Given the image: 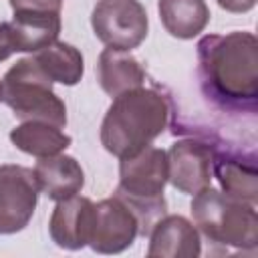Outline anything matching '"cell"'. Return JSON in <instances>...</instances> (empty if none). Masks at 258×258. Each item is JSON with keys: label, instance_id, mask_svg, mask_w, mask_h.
<instances>
[{"label": "cell", "instance_id": "obj_1", "mask_svg": "<svg viewBox=\"0 0 258 258\" xmlns=\"http://www.w3.org/2000/svg\"><path fill=\"white\" fill-rule=\"evenodd\" d=\"M202 91L216 105L232 111H256L258 40L252 32L208 34L198 42Z\"/></svg>", "mask_w": 258, "mask_h": 258}, {"label": "cell", "instance_id": "obj_2", "mask_svg": "<svg viewBox=\"0 0 258 258\" xmlns=\"http://www.w3.org/2000/svg\"><path fill=\"white\" fill-rule=\"evenodd\" d=\"M167 119V99L155 89L135 87L113 99L101 123V143L119 159L131 157L163 133Z\"/></svg>", "mask_w": 258, "mask_h": 258}, {"label": "cell", "instance_id": "obj_3", "mask_svg": "<svg viewBox=\"0 0 258 258\" xmlns=\"http://www.w3.org/2000/svg\"><path fill=\"white\" fill-rule=\"evenodd\" d=\"M191 216L198 232L216 246L254 250L258 244V216L250 202L208 185L194 196Z\"/></svg>", "mask_w": 258, "mask_h": 258}, {"label": "cell", "instance_id": "obj_4", "mask_svg": "<svg viewBox=\"0 0 258 258\" xmlns=\"http://www.w3.org/2000/svg\"><path fill=\"white\" fill-rule=\"evenodd\" d=\"M167 183V151L147 145L139 153L121 159L119 165V196L137 216L139 234L145 236L153 224L165 216L167 204L163 187Z\"/></svg>", "mask_w": 258, "mask_h": 258}, {"label": "cell", "instance_id": "obj_5", "mask_svg": "<svg viewBox=\"0 0 258 258\" xmlns=\"http://www.w3.org/2000/svg\"><path fill=\"white\" fill-rule=\"evenodd\" d=\"M2 101L20 121H44L56 127L67 125L64 101L52 91V81L34 58L12 64L2 79Z\"/></svg>", "mask_w": 258, "mask_h": 258}, {"label": "cell", "instance_id": "obj_6", "mask_svg": "<svg viewBox=\"0 0 258 258\" xmlns=\"http://www.w3.org/2000/svg\"><path fill=\"white\" fill-rule=\"evenodd\" d=\"M95 36L117 50L137 48L147 36V12L139 0H99L91 14Z\"/></svg>", "mask_w": 258, "mask_h": 258}, {"label": "cell", "instance_id": "obj_7", "mask_svg": "<svg viewBox=\"0 0 258 258\" xmlns=\"http://www.w3.org/2000/svg\"><path fill=\"white\" fill-rule=\"evenodd\" d=\"M34 171L22 165H0V234L24 230L38 202Z\"/></svg>", "mask_w": 258, "mask_h": 258}, {"label": "cell", "instance_id": "obj_8", "mask_svg": "<svg viewBox=\"0 0 258 258\" xmlns=\"http://www.w3.org/2000/svg\"><path fill=\"white\" fill-rule=\"evenodd\" d=\"M139 236V222L131 208L119 198H105L93 204L89 244L99 254H119Z\"/></svg>", "mask_w": 258, "mask_h": 258}, {"label": "cell", "instance_id": "obj_9", "mask_svg": "<svg viewBox=\"0 0 258 258\" xmlns=\"http://www.w3.org/2000/svg\"><path fill=\"white\" fill-rule=\"evenodd\" d=\"M214 147L200 139L175 141L167 151V181L183 194L196 196L212 181Z\"/></svg>", "mask_w": 258, "mask_h": 258}, {"label": "cell", "instance_id": "obj_10", "mask_svg": "<svg viewBox=\"0 0 258 258\" xmlns=\"http://www.w3.org/2000/svg\"><path fill=\"white\" fill-rule=\"evenodd\" d=\"M12 12V18L2 22V28L14 52H38L58 38L60 10L20 8Z\"/></svg>", "mask_w": 258, "mask_h": 258}, {"label": "cell", "instance_id": "obj_11", "mask_svg": "<svg viewBox=\"0 0 258 258\" xmlns=\"http://www.w3.org/2000/svg\"><path fill=\"white\" fill-rule=\"evenodd\" d=\"M147 236V256L151 258H196L202 254L200 232L183 216H161Z\"/></svg>", "mask_w": 258, "mask_h": 258}, {"label": "cell", "instance_id": "obj_12", "mask_svg": "<svg viewBox=\"0 0 258 258\" xmlns=\"http://www.w3.org/2000/svg\"><path fill=\"white\" fill-rule=\"evenodd\" d=\"M93 220V202L83 196L60 200L50 216L48 230L56 246L64 250H81L89 244Z\"/></svg>", "mask_w": 258, "mask_h": 258}, {"label": "cell", "instance_id": "obj_13", "mask_svg": "<svg viewBox=\"0 0 258 258\" xmlns=\"http://www.w3.org/2000/svg\"><path fill=\"white\" fill-rule=\"evenodd\" d=\"M212 175L218 177L224 194L256 204L258 200V173L254 155L234 153V151H216L212 161Z\"/></svg>", "mask_w": 258, "mask_h": 258}, {"label": "cell", "instance_id": "obj_14", "mask_svg": "<svg viewBox=\"0 0 258 258\" xmlns=\"http://www.w3.org/2000/svg\"><path fill=\"white\" fill-rule=\"evenodd\" d=\"M32 171H34L38 189L54 202L77 196L85 185L83 167L71 155L56 153L48 157H38Z\"/></svg>", "mask_w": 258, "mask_h": 258}, {"label": "cell", "instance_id": "obj_15", "mask_svg": "<svg viewBox=\"0 0 258 258\" xmlns=\"http://www.w3.org/2000/svg\"><path fill=\"white\" fill-rule=\"evenodd\" d=\"M97 79L107 95L117 97L125 91L141 87L145 81V71L137 58L129 54V50L105 48L97 60Z\"/></svg>", "mask_w": 258, "mask_h": 258}, {"label": "cell", "instance_id": "obj_16", "mask_svg": "<svg viewBox=\"0 0 258 258\" xmlns=\"http://www.w3.org/2000/svg\"><path fill=\"white\" fill-rule=\"evenodd\" d=\"M10 141L16 149L34 155V157H48L62 153L71 145V137L56 125L44 121H24L10 131Z\"/></svg>", "mask_w": 258, "mask_h": 258}, {"label": "cell", "instance_id": "obj_17", "mask_svg": "<svg viewBox=\"0 0 258 258\" xmlns=\"http://www.w3.org/2000/svg\"><path fill=\"white\" fill-rule=\"evenodd\" d=\"M157 8L165 30L181 40L198 36L210 20L206 0H159Z\"/></svg>", "mask_w": 258, "mask_h": 258}, {"label": "cell", "instance_id": "obj_18", "mask_svg": "<svg viewBox=\"0 0 258 258\" xmlns=\"http://www.w3.org/2000/svg\"><path fill=\"white\" fill-rule=\"evenodd\" d=\"M32 58L52 83H62L69 87L77 85L85 71L83 54L69 42L54 40L46 48L38 50Z\"/></svg>", "mask_w": 258, "mask_h": 258}, {"label": "cell", "instance_id": "obj_19", "mask_svg": "<svg viewBox=\"0 0 258 258\" xmlns=\"http://www.w3.org/2000/svg\"><path fill=\"white\" fill-rule=\"evenodd\" d=\"M12 10H20V8H54L60 10L62 8V0H8Z\"/></svg>", "mask_w": 258, "mask_h": 258}, {"label": "cell", "instance_id": "obj_20", "mask_svg": "<svg viewBox=\"0 0 258 258\" xmlns=\"http://www.w3.org/2000/svg\"><path fill=\"white\" fill-rule=\"evenodd\" d=\"M258 0H218V4L228 12H248L256 6Z\"/></svg>", "mask_w": 258, "mask_h": 258}, {"label": "cell", "instance_id": "obj_21", "mask_svg": "<svg viewBox=\"0 0 258 258\" xmlns=\"http://www.w3.org/2000/svg\"><path fill=\"white\" fill-rule=\"evenodd\" d=\"M12 52H14V50H12V46H10V40H8L4 28H2V24H0V62L6 60Z\"/></svg>", "mask_w": 258, "mask_h": 258}, {"label": "cell", "instance_id": "obj_22", "mask_svg": "<svg viewBox=\"0 0 258 258\" xmlns=\"http://www.w3.org/2000/svg\"><path fill=\"white\" fill-rule=\"evenodd\" d=\"M0 101H2V81H0Z\"/></svg>", "mask_w": 258, "mask_h": 258}]
</instances>
